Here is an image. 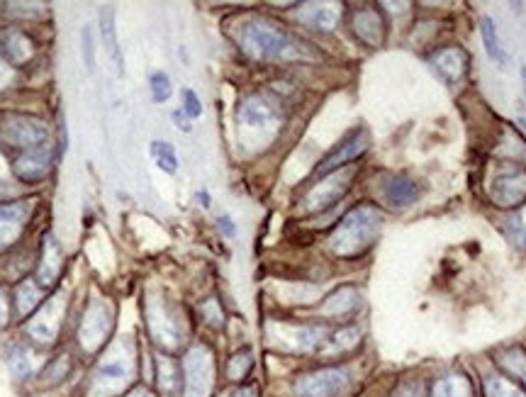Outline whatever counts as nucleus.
Here are the masks:
<instances>
[{
	"label": "nucleus",
	"mask_w": 526,
	"mask_h": 397,
	"mask_svg": "<svg viewBox=\"0 0 526 397\" xmlns=\"http://www.w3.org/2000/svg\"><path fill=\"white\" fill-rule=\"evenodd\" d=\"M115 329V310L108 300H91L76 327V344L83 354H98L108 349Z\"/></svg>",
	"instance_id": "obj_7"
},
{
	"label": "nucleus",
	"mask_w": 526,
	"mask_h": 397,
	"mask_svg": "<svg viewBox=\"0 0 526 397\" xmlns=\"http://www.w3.org/2000/svg\"><path fill=\"white\" fill-rule=\"evenodd\" d=\"M183 397H212L217 388L215 351L205 341H195L186 349L181 361Z\"/></svg>",
	"instance_id": "obj_4"
},
{
	"label": "nucleus",
	"mask_w": 526,
	"mask_h": 397,
	"mask_svg": "<svg viewBox=\"0 0 526 397\" xmlns=\"http://www.w3.org/2000/svg\"><path fill=\"white\" fill-rule=\"evenodd\" d=\"M298 20L305 27L317 32H332L339 22V10L332 8V5H322V3H307L300 5Z\"/></svg>",
	"instance_id": "obj_26"
},
{
	"label": "nucleus",
	"mask_w": 526,
	"mask_h": 397,
	"mask_svg": "<svg viewBox=\"0 0 526 397\" xmlns=\"http://www.w3.org/2000/svg\"><path fill=\"white\" fill-rule=\"evenodd\" d=\"M10 312H13V303H10L8 290L0 288V329H5L10 324Z\"/></svg>",
	"instance_id": "obj_42"
},
{
	"label": "nucleus",
	"mask_w": 526,
	"mask_h": 397,
	"mask_svg": "<svg viewBox=\"0 0 526 397\" xmlns=\"http://www.w3.org/2000/svg\"><path fill=\"white\" fill-rule=\"evenodd\" d=\"M127 397H159V395H156L151 388H147V385H134V388H130V393H127Z\"/></svg>",
	"instance_id": "obj_47"
},
{
	"label": "nucleus",
	"mask_w": 526,
	"mask_h": 397,
	"mask_svg": "<svg viewBox=\"0 0 526 397\" xmlns=\"http://www.w3.org/2000/svg\"><path fill=\"white\" fill-rule=\"evenodd\" d=\"M81 47H83V64L88 71L95 69V42H93V30L91 25L83 27L81 32Z\"/></svg>",
	"instance_id": "obj_40"
},
{
	"label": "nucleus",
	"mask_w": 526,
	"mask_h": 397,
	"mask_svg": "<svg viewBox=\"0 0 526 397\" xmlns=\"http://www.w3.org/2000/svg\"><path fill=\"white\" fill-rule=\"evenodd\" d=\"M522 81H524V93H526V66L522 69Z\"/></svg>",
	"instance_id": "obj_49"
},
{
	"label": "nucleus",
	"mask_w": 526,
	"mask_h": 397,
	"mask_svg": "<svg viewBox=\"0 0 526 397\" xmlns=\"http://www.w3.org/2000/svg\"><path fill=\"white\" fill-rule=\"evenodd\" d=\"M361 307V293L354 288V285H341V288L334 290L327 300H324L320 307V315L324 320L337 322V320H346Z\"/></svg>",
	"instance_id": "obj_22"
},
{
	"label": "nucleus",
	"mask_w": 526,
	"mask_h": 397,
	"mask_svg": "<svg viewBox=\"0 0 526 397\" xmlns=\"http://www.w3.org/2000/svg\"><path fill=\"white\" fill-rule=\"evenodd\" d=\"M217 225H220L222 232H225V237H234V234H237V227H234L232 217L229 215H222L220 220H217Z\"/></svg>",
	"instance_id": "obj_46"
},
{
	"label": "nucleus",
	"mask_w": 526,
	"mask_h": 397,
	"mask_svg": "<svg viewBox=\"0 0 526 397\" xmlns=\"http://www.w3.org/2000/svg\"><path fill=\"white\" fill-rule=\"evenodd\" d=\"M351 178L354 176H351V171H346V169L324 176L322 181L317 183V186L312 188L305 198H302V208H305L307 212H322V210L334 208V205L344 198L346 190H349Z\"/></svg>",
	"instance_id": "obj_13"
},
{
	"label": "nucleus",
	"mask_w": 526,
	"mask_h": 397,
	"mask_svg": "<svg viewBox=\"0 0 526 397\" xmlns=\"http://www.w3.org/2000/svg\"><path fill=\"white\" fill-rule=\"evenodd\" d=\"M368 147H371V132H368L366 127H356V130H351L344 139H341L332 152L324 156L320 166H317L315 176L324 178L329 176V173L346 169V166L361 159V156L368 152Z\"/></svg>",
	"instance_id": "obj_12"
},
{
	"label": "nucleus",
	"mask_w": 526,
	"mask_h": 397,
	"mask_svg": "<svg viewBox=\"0 0 526 397\" xmlns=\"http://www.w3.org/2000/svg\"><path fill=\"white\" fill-rule=\"evenodd\" d=\"M390 397H429V380L419 376L397 380Z\"/></svg>",
	"instance_id": "obj_36"
},
{
	"label": "nucleus",
	"mask_w": 526,
	"mask_h": 397,
	"mask_svg": "<svg viewBox=\"0 0 526 397\" xmlns=\"http://www.w3.org/2000/svg\"><path fill=\"white\" fill-rule=\"evenodd\" d=\"M429 397H475V383L463 368H451L429 380Z\"/></svg>",
	"instance_id": "obj_21"
},
{
	"label": "nucleus",
	"mask_w": 526,
	"mask_h": 397,
	"mask_svg": "<svg viewBox=\"0 0 526 397\" xmlns=\"http://www.w3.org/2000/svg\"><path fill=\"white\" fill-rule=\"evenodd\" d=\"M361 346V329L356 324H341V327H334L329 332L327 344L320 351L322 356H344L351 354V351Z\"/></svg>",
	"instance_id": "obj_27"
},
{
	"label": "nucleus",
	"mask_w": 526,
	"mask_h": 397,
	"mask_svg": "<svg viewBox=\"0 0 526 397\" xmlns=\"http://www.w3.org/2000/svg\"><path fill=\"white\" fill-rule=\"evenodd\" d=\"M237 122L242 130H271V127H276L278 122H281V105L268 93H249L242 103H239Z\"/></svg>",
	"instance_id": "obj_11"
},
{
	"label": "nucleus",
	"mask_w": 526,
	"mask_h": 397,
	"mask_svg": "<svg viewBox=\"0 0 526 397\" xmlns=\"http://www.w3.org/2000/svg\"><path fill=\"white\" fill-rule=\"evenodd\" d=\"M492 198L502 208H514L517 203H522L526 198V171L507 166L505 171L497 173L495 183H492Z\"/></svg>",
	"instance_id": "obj_17"
},
{
	"label": "nucleus",
	"mask_w": 526,
	"mask_h": 397,
	"mask_svg": "<svg viewBox=\"0 0 526 397\" xmlns=\"http://www.w3.org/2000/svg\"><path fill=\"white\" fill-rule=\"evenodd\" d=\"M239 47L254 61H305L310 47L293 32L268 18L246 20L239 30Z\"/></svg>",
	"instance_id": "obj_1"
},
{
	"label": "nucleus",
	"mask_w": 526,
	"mask_h": 397,
	"mask_svg": "<svg viewBox=\"0 0 526 397\" xmlns=\"http://www.w3.org/2000/svg\"><path fill=\"white\" fill-rule=\"evenodd\" d=\"M66 293H57L54 298L44 300L42 307L27 322V334L39 346H54L59 339L61 324L66 320Z\"/></svg>",
	"instance_id": "obj_10"
},
{
	"label": "nucleus",
	"mask_w": 526,
	"mask_h": 397,
	"mask_svg": "<svg viewBox=\"0 0 526 397\" xmlns=\"http://www.w3.org/2000/svg\"><path fill=\"white\" fill-rule=\"evenodd\" d=\"M100 39H103V47H105V52H108L110 61L117 66V74H122V71H125V57H122L120 39H117L113 8L100 10Z\"/></svg>",
	"instance_id": "obj_28"
},
{
	"label": "nucleus",
	"mask_w": 526,
	"mask_h": 397,
	"mask_svg": "<svg viewBox=\"0 0 526 397\" xmlns=\"http://www.w3.org/2000/svg\"><path fill=\"white\" fill-rule=\"evenodd\" d=\"M198 198H200V203H203V208H210V195H207L205 190L198 195Z\"/></svg>",
	"instance_id": "obj_48"
},
{
	"label": "nucleus",
	"mask_w": 526,
	"mask_h": 397,
	"mask_svg": "<svg viewBox=\"0 0 526 397\" xmlns=\"http://www.w3.org/2000/svg\"><path fill=\"white\" fill-rule=\"evenodd\" d=\"M149 156L154 159V164L164 173H169V176L178 173V154L176 149H173V144L164 142V139H154V142L149 144Z\"/></svg>",
	"instance_id": "obj_33"
},
{
	"label": "nucleus",
	"mask_w": 526,
	"mask_h": 397,
	"mask_svg": "<svg viewBox=\"0 0 526 397\" xmlns=\"http://www.w3.org/2000/svg\"><path fill=\"white\" fill-rule=\"evenodd\" d=\"M254 371V351L249 349V346H242V349L232 351L227 359V366H225V376L232 385H242L246 378H249V373Z\"/></svg>",
	"instance_id": "obj_31"
},
{
	"label": "nucleus",
	"mask_w": 526,
	"mask_h": 397,
	"mask_svg": "<svg viewBox=\"0 0 526 397\" xmlns=\"http://www.w3.org/2000/svg\"><path fill=\"white\" fill-rule=\"evenodd\" d=\"M200 312H203V320L210 324L212 329L225 327V312H222V307H220V303H217L215 298L205 300L203 307H200Z\"/></svg>",
	"instance_id": "obj_38"
},
{
	"label": "nucleus",
	"mask_w": 526,
	"mask_h": 397,
	"mask_svg": "<svg viewBox=\"0 0 526 397\" xmlns=\"http://www.w3.org/2000/svg\"><path fill=\"white\" fill-rule=\"evenodd\" d=\"M13 81H15V69L0 59V91H8V88L13 86Z\"/></svg>",
	"instance_id": "obj_43"
},
{
	"label": "nucleus",
	"mask_w": 526,
	"mask_h": 397,
	"mask_svg": "<svg viewBox=\"0 0 526 397\" xmlns=\"http://www.w3.org/2000/svg\"><path fill=\"white\" fill-rule=\"evenodd\" d=\"M429 64L434 66L436 74L444 78L446 83H458L463 76L468 74V66H470V57L466 49L461 47H441L436 49V52L429 57Z\"/></svg>",
	"instance_id": "obj_20"
},
{
	"label": "nucleus",
	"mask_w": 526,
	"mask_h": 397,
	"mask_svg": "<svg viewBox=\"0 0 526 397\" xmlns=\"http://www.w3.org/2000/svg\"><path fill=\"white\" fill-rule=\"evenodd\" d=\"M35 52V39L22 30H5L0 35V59L13 66L15 71L30 64L35 59Z\"/></svg>",
	"instance_id": "obj_18"
},
{
	"label": "nucleus",
	"mask_w": 526,
	"mask_h": 397,
	"mask_svg": "<svg viewBox=\"0 0 526 397\" xmlns=\"http://www.w3.org/2000/svg\"><path fill=\"white\" fill-rule=\"evenodd\" d=\"M225 397H259V388H256V385H234L232 390H229V393Z\"/></svg>",
	"instance_id": "obj_44"
},
{
	"label": "nucleus",
	"mask_w": 526,
	"mask_h": 397,
	"mask_svg": "<svg viewBox=\"0 0 526 397\" xmlns=\"http://www.w3.org/2000/svg\"><path fill=\"white\" fill-rule=\"evenodd\" d=\"M147 327L149 337L164 354L183 349L188 339V327L181 312L166 300H149L147 305Z\"/></svg>",
	"instance_id": "obj_5"
},
{
	"label": "nucleus",
	"mask_w": 526,
	"mask_h": 397,
	"mask_svg": "<svg viewBox=\"0 0 526 397\" xmlns=\"http://www.w3.org/2000/svg\"><path fill=\"white\" fill-rule=\"evenodd\" d=\"M383 198L385 203L393 205V208H410V205L422 198V188H419L410 176L395 173V176L385 178Z\"/></svg>",
	"instance_id": "obj_24"
},
{
	"label": "nucleus",
	"mask_w": 526,
	"mask_h": 397,
	"mask_svg": "<svg viewBox=\"0 0 526 397\" xmlns=\"http://www.w3.org/2000/svg\"><path fill=\"white\" fill-rule=\"evenodd\" d=\"M332 327L320 322L310 324H273V339L283 346L285 351L293 354H320L327 344Z\"/></svg>",
	"instance_id": "obj_9"
},
{
	"label": "nucleus",
	"mask_w": 526,
	"mask_h": 397,
	"mask_svg": "<svg viewBox=\"0 0 526 397\" xmlns=\"http://www.w3.org/2000/svg\"><path fill=\"white\" fill-rule=\"evenodd\" d=\"M54 147L57 144H44V147H37V149H30V152H22L18 159L13 161V173L15 178H18L20 183H42L44 178L52 173V166H54V159H57V154H54Z\"/></svg>",
	"instance_id": "obj_15"
},
{
	"label": "nucleus",
	"mask_w": 526,
	"mask_h": 397,
	"mask_svg": "<svg viewBox=\"0 0 526 397\" xmlns=\"http://www.w3.org/2000/svg\"><path fill=\"white\" fill-rule=\"evenodd\" d=\"M71 371H74V359H71V354H59L57 359H52L44 366L39 380H44V383L49 385H57L64 383V380L71 376Z\"/></svg>",
	"instance_id": "obj_34"
},
{
	"label": "nucleus",
	"mask_w": 526,
	"mask_h": 397,
	"mask_svg": "<svg viewBox=\"0 0 526 397\" xmlns=\"http://www.w3.org/2000/svg\"><path fill=\"white\" fill-rule=\"evenodd\" d=\"M483 397H526V390L502 371L492 368L483 376Z\"/></svg>",
	"instance_id": "obj_30"
},
{
	"label": "nucleus",
	"mask_w": 526,
	"mask_h": 397,
	"mask_svg": "<svg viewBox=\"0 0 526 397\" xmlns=\"http://www.w3.org/2000/svg\"><path fill=\"white\" fill-rule=\"evenodd\" d=\"M181 98H183V113H186L188 120H198L200 115H203V103H200V98H198V93L193 91V88H183V93H181Z\"/></svg>",
	"instance_id": "obj_39"
},
{
	"label": "nucleus",
	"mask_w": 526,
	"mask_h": 397,
	"mask_svg": "<svg viewBox=\"0 0 526 397\" xmlns=\"http://www.w3.org/2000/svg\"><path fill=\"white\" fill-rule=\"evenodd\" d=\"M495 368L526 390V346H505L497 351Z\"/></svg>",
	"instance_id": "obj_25"
},
{
	"label": "nucleus",
	"mask_w": 526,
	"mask_h": 397,
	"mask_svg": "<svg viewBox=\"0 0 526 397\" xmlns=\"http://www.w3.org/2000/svg\"><path fill=\"white\" fill-rule=\"evenodd\" d=\"M0 137L5 144L15 147L18 152H30V149L44 147L49 144L52 130L44 120H39L35 115H5V120L0 122Z\"/></svg>",
	"instance_id": "obj_8"
},
{
	"label": "nucleus",
	"mask_w": 526,
	"mask_h": 397,
	"mask_svg": "<svg viewBox=\"0 0 526 397\" xmlns=\"http://www.w3.org/2000/svg\"><path fill=\"white\" fill-rule=\"evenodd\" d=\"M44 295H47V290L39 288L35 283V278H27V281L18 283V288H15L13 293V300H15V312H18V317H32L35 312L42 307L44 303Z\"/></svg>",
	"instance_id": "obj_29"
},
{
	"label": "nucleus",
	"mask_w": 526,
	"mask_h": 397,
	"mask_svg": "<svg viewBox=\"0 0 526 397\" xmlns=\"http://www.w3.org/2000/svg\"><path fill=\"white\" fill-rule=\"evenodd\" d=\"M37 208L35 198L15 200V203L0 205V254L8 251L25 232L27 222H30L32 212Z\"/></svg>",
	"instance_id": "obj_14"
},
{
	"label": "nucleus",
	"mask_w": 526,
	"mask_h": 397,
	"mask_svg": "<svg viewBox=\"0 0 526 397\" xmlns=\"http://www.w3.org/2000/svg\"><path fill=\"white\" fill-rule=\"evenodd\" d=\"M480 35H483V44H485V52H488V57L495 61L497 66H505L507 52L502 49L500 35H497V30H495V22H492L490 18L480 20Z\"/></svg>",
	"instance_id": "obj_32"
},
{
	"label": "nucleus",
	"mask_w": 526,
	"mask_h": 397,
	"mask_svg": "<svg viewBox=\"0 0 526 397\" xmlns=\"http://www.w3.org/2000/svg\"><path fill=\"white\" fill-rule=\"evenodd\" d=\"M8 366H10V373H13L18 380L30 378L32 373H35V361H32L30 349H25V346H20V344L10 349Z\"/></svg>",
	"instance_id": "obj_35"
},
{
	"label": "nucleus",
	"mask_w": 526,
	"mask_h": 397,
	"mask_svg": "<svg viewBox=\"0 0 526 397\" xmlns=\"http://www.w3.org/2000/svg\"><path fill=\"white\" fill-rule=\"evenodd\" d=\"M351 373L341 363H324L293 378V397H341L349 390Z\"/></svg>",
	"instance_id": "obj_6"
},
{
	"label": "nucleus",
	"mask_w": 526,
	"mask_h": 397,
	"mask_svg": "<svg viewBox=\"0 0 526 397\" xmlns=\"http://www.w3.org/2000/svg\"><path fill=\"white\" fill-rule=\"evenodd\" d=\"M149 93H151V100H154V103H166V100H169L171 93H173L171 78L166 76L164 71H154V74L149 76Z\"/></svg>",
	"instance_id": "obj_37"
},
{
	"label": "nucleus",
	"mask_w": 526,
	"mask_h": 397,
	"mask_svg": "<svg viewBox=\"0 0 526 397\" xmlns=\"http://www.w3.org/2000/svg\"><path fill=\"white\" fill-rule=\"evenodd\" d=\"M156 388L164 397H183V368L171 354H159L154 361Z\"/></svg>",
	"instance_id": "obj_23"
},
{
	"label": "nucleus",
	"mask_w": 526,
	"mask_h": 397,
	"mask_svg": "<svg viewBox=\"0 0 526 397\" xmlns=\"http://www.w3.org/2000/svg\"><path fill=\"white\" fill-rule=\"evenodd\" d=\"M380 229H383V215L373 205H358L349 210L334 227L329 237V251L341 259H354V256L366 254L373 244L378 242Z\"/></svg>",
	"instance_id": "obj_2"
},
{
	"label": "nucleus",
	"mask_w": 526,
	"mask_h": 397,
	"mask_svg": "<svg viewBox=\"0 0 526 397\" xmlns=\"http://www.w3.org/2000/svg\"><path fill=\"white\" fill-rule=\"evenodd\" d=\"M64 271V251L54 234H44L42 249H39V259L35 268V283L39 288L52 290Z\"/></svg>",
	"instance_id": "obj_16"
},
{
	"label": "nucleus",
	"mask_w": 526,
	"mask_h": 397,
	"mask_svg": "<svg viewBox=\"0 0 526 397\" xmlns=\"http://www.w3.org/2000/svg\"><path fill=\"white\" fill-rule=\"evenodd\" d=\"M509 234L514 237V242L526 246V205L517 212V217L509 222Z\"/></svg>",
	"instance_id": "obj_41"
},
{
	"label": "nucleus",
	"mask_w": 526,
	"mask_h": 397,
	"mask_svg": "<svg viewBox=\"0 0 526 397\" xmlns=\"http://www.w3.org/2000/svg\"><path fill=\"white\" fill-rule=\"evenodd\" d=\"M137 349L132 339H120L108 346L91 373V397H115L132 388L137 376Z\"/></svg>",
	"instance_id": "obj_3"
},
{
	"label": "nucleus",
	"mask_w": 526,
	"mask_h": 397,
	"mask_svg": "<svg viewBox=\"0 0 526 397\" xmlns=\"http://www.w3.org/2000/svg\"><path fill=\"white\" fill-rule=\"evenodd\" d=\"M351 32L368 47H380L385 39V20L376 5H366L351 13Z\"/></svg>",
	"instance_id": "obj_19"
},
{
	"label": "nucleus",
	"mask_w": 526,
	"mask_h": 397,
	"mask_svg": "<svg viewBox=\"0 0 526 397\" xmlns=\"http://www.w3.org/2000/svg\"><path fill=\"white\" fill-rule=\"evenodd\" d=\"M171 120L176 122V127H178V130H181V132H190V130H193V127H190V120L186 117V113H183V110H173Z\"/></svg>",
	"instance_id": "obj_45"
}]
</instances>
